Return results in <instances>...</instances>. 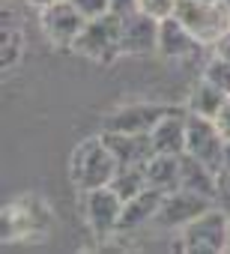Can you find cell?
I'll return each mask as SVG.
<instances>
[{
	"label": "cell",
	"instance_id": "18",
	"mask_svg": "<svg viewBox=\"0 0 230 254\" xmlns=\"http://www.w3.org/2000/svg\"><path fill=\"white\" fill-rule=\"evenodd\" d=\"M24 206H27V203L18 200V203H9V206L3 209V239H6V242L21 239V236H30V233L39 230L36 212H24Z\"/></svg>",
	"mask_w": 230,
	"mask_h": 254
},
{
	"label": "cell",
	"instance_id": "25",
	"mask_svg": "<svg viewBox=\"0 0 230 254\" xmlns=\"http://www.w3.org/2000/svg\"><path fill=\"white\" fill-rule=\"evenodd\" d=\"M135 9H138V0H111V12H114V15H120V18L132 15Z\"/></svg>",
	"mask_w": 230,
	"mask_h": 254
},
{
	"label": "cell",
	"instance_id": "4",
	"mask_svg": "<svg viewBox=\"0 0 230 254\" xmlns=\"http://www.w3.org/2000/svg\"><path fill=\"white\" fill-rule=\"evenodd\" d=\"M227 227H230V212L212 206L182 227L179 245L188 254H221L227 251Z\"/></svg>",
	"mask_w": 230,
	"mask_h": 254
},
{
	"label": "cell",
	"instance_id": "24",
	"mask_svg": "<svg viewBox=\"0 0 230 254\" xmlns=\"http://www.w3.org/2000/svg\"><path fill=\"white\" fill-rule=\"evenodd\" d=\"M215 203H218L224 212H230V168H224V171L218 174V194H215Z\"/></svg>",
	"mask_w": 230,
	"mask_h": 254
},
{
	"label": "cell",
	"instance_id": "5",
	"mask_svg": "<svg viewBox=\"0 0 230 254\" xmlns=\"http://www.w3.org/2000/svg\"><path fill=\"white\" fill-rule=\"evenodd\" d=\"M78 206H81V215H84V221H87V227L93 230L96 239H108L111 233L120 230L123 200L111 186L78 191Z\"/></svg>",
	"mask_w": 230,
	"mask_h": 254
},
{
	"label": "cell",
	"instance_id": "23",
	"mask_svg": "<svg viewBox=\"0 0 230 254\" xmlns=\"http://www.w3.org/2000/svg\"><path fill=\"white\" fill-rule=\"evenodd\" d=\"M72 3H75V9H78L87 21L111 12V0H72Z\"/></svg>",
	"mask_w": 230,
	"mask_h": 254
},
{
	"label": "cell",
	"instance_id": "16",
	"mask_svg": "<svg viewBox=\"0 0 230 254\" xmlns=\"http://www.w3.org/2000/svg\"><path fill=\"white\" fill-rule=\"evenodd\" d=\"M147 186L150 189H159V191H173L179 189V156H171V153H156L150 162H147Z\"/></svg>",
	"mask_w": 230,
	"mask_h": 254
},
{
	"label": "cell",
	"instance_id": "12",
	"mask_svg": "<svg viewBox=\"0 0 230 254\" xmlns=\"http://www.w3.org/2000/svg\"><path fill=\"white\" fill-rule=\"evenodd\" d=\"M156 153H171V156H182L185 153V138H188V111L176 108L171 114H165L156 129L150 132Z\"/></svg>",
	"mask_w": 230,
	"mask_h": 254
},
{
	"label": "cell",
	"instance_id": "10",
	"mask_svg": "<svg viewBox=\"0 0 230 254\" xmlns=\"http://www.w3.org/2000/svg\"><path fill=\"white\" fill-rule=\"evenodd\" d=\"M159 18L135 9L123 18V54H153L159 51Z\"/></svg>",
	"mask_w": 230,
	"mask_h": 254
},
{
	"label": "cell",
	"instance_id": "3",
	"mask_svg": "<svg viewBox=\"0 0 230 254\" xmlns=\"http://www.w3.org/2000/svg\"><path fill=\"white\" fill-rule=\"evenodd\" d=\"M72 51L87 60H96V63H114L123 54V18L114 12L90 18L84 24L81 36L75 39Z\"/></svg>",
	"mask_w": 230,
	"mask_h": 254
},
{
	"label": "cell",
	"instance_id": "28",
	"mask_svg": "<svg viewBox=\"0 0 230 254\" xmlns=\"http://www.w3.org/2000/svg\"><path fill=\"white\" fill-rule=\"evenodd\" d=\"M27 3H30L33 9H45V6H54V3H60V0H27Z\"/></svg>",
	"mask_w": 230,
	"mask_h": 254
},
{
	"label": "cell",
	"instance_id": "2",
	"mask_svg": "<svg viewBox=\"0 0 230 254\" xmlns=\"http://www.w3.org/2000/svg\"><path fill=\"white\" fill-rule=\"evenodd\" d=\"M173 15L194 33L200 45H215L230 30L227 0H176Z\"/></svg>",
	"mask_w": 230,
	"mask_h": 254
},
{
	"label": "cell",
	"instance_id": "26",
	"mask_svg": "<svg viewBox=\"0 0 230 254\" xmlns=\"http://www.w3.org/2000/svg\"><path fill=\"white\" fill-rule=\"evenodd\" d=\"M215 123H218V129H221V135L230 141V96H227V102H224V108L218 111V117H215Z\"/></svg>",
	"mask_w": 230,
	"mask_h": 254
},
{
	"label": "cell",
	"instance_id": "30",
	"mask_svg": "<svg viewBox=\"0 0 230 254\" xmlns=\"http://www.w3.org/2000/svg\"><path fill=\"white\" fill-rule=\"evenodd\" d=\"M227 251H230V227H227Z\"/></svg>",
	"mask_w": 230,
	"mask_h": 254
},
{
	"label": "cell",
	"instance_id": "27",
	"mask_svg": "<svg viewBox=\"0 0 230 254\" xmlns=\"http://www.w3.org/2000/svg\"><path fill=\"white\" fill-rule=\"evenodd\" d=\"M212 54H218V57H224V60H230V30L212 45Z\"/></svg>",
	"mask_w": 230,
	"mask_h": 254
},
{
	"label": "cell",
	"instance_id": "14",
	"mask_svg": "<svg viewBox=\"0 0 230 254\" xmlns=\"http://www.w3.org/2000/svg\"><path fill=\"white\" fill-rule=\"evenodd\" d=\"M162 200H165V191H159V189H150V186H147L144 191H138L135 197L123 200L120 230H138V227H144V224L156 221Z\"/></svg>",
	"mask_w": 230,
	"mask_h": 254
},
{
	"label": "cell",
	"instance_id": "1",
	"mask_svg": "<svg viewBox=\"0 0 230 254\" xmlns=\"http://www.w3.org/2000/svg\"><path fill=\"white\" fill-rule=\"evenodd\" d=\"M117 168H120L117 156L111 153V147L105 144L102 135H96V138L81 141V144L72 150V159H69V180H72V186H75L78 191L105 189V186H111Z\"/></svg>",
	"mask_w": 230,
	"mask_h": 254
},
{
	"label": "cell",
	"instance_id": "9",
	"mask_svg": "<svg viewBox=\"0 0 230 254\" xmlns=\"http://www.w3.org/2000/svg\"><path fill=\"white\" fill-rule=\"evenodd\" d=\"M176 108L171 105H156V102H135V105H123L117 108L108 123H105V129L108 132H132V135H150L156 129V123L171 114Z\"/></svg>",
	"mask_w": 230,
	"mask_h": 254
},
{
	"label": "cell",
	"instance_id": "15",
	"mask_svg": "<svg viewBox=\"0 0 230 254\" xmlns=\"http://www.w3.org/2000/svg\"><path fill=\"white\" fill-rule=\"evenodd\" d=\"M179 189H188V191H197L209 200H215L218 194V174L203 165L200 159H194L191 153H182L179 156Z\"/></svg>",
	"mask_w": 230,
	"mask_h": 254
},
{
	"label": "cell",
	"instance_id": "6",
	"mask_svg": "<svg viewBox=\"0 0 230 254\" xmlns=\"http://www.w3.org/2000/svg\"><path fill=\"white\" fill-rule=\"evenodd\" d=\"M224 147L227 138L221 135L218 123L200 114L188 111V138H185V153H191L194 159H200L203 165H209L215 174L224 171Z\"/></svg>",
	"mask_w": 230,
	"mask_h": 254
},
{
	"label": "cell",
	"instance_id": "13",
	"mask_svg": "<svg viewBox=\"0 0 230 254\" xmlns=\"http://www.w3.org/2000/svg\"><path fill=\"white\" fill-rule=\"evenodd\" d=\"M197 48H200V42L194 39V33L176 15L162 18V24H159V54L162 57L185 60V57H194Z\"/></svg>",
	"mask_w": 230,
	"mask_h": 254
},
{
	"label": "cell",
	"instance_id": "31",
	"mask_svg": "<svg viewBox=\"0 0 230 254\" xmlns=\"http://www.w3.org/2000/svg\"><path fill=\"white\" fill-rule=\"evenodd\" d=\"M227 3H230V0H227Z\"/></svg>",
	"mask_w": 230,
	"mask_h": 254
},
{
	"label": "cell",
	"instance_id": "21",
	"mask_svg": "<svg viewBox=\"0 0 230 254\" xmlns=\"http://www.w3.org/2000/svg\"><path fill=\"white\" fill-rule=\"evenodd\" d=\"M203 78L209 81V84H215L218 90H224L227 96H230V60H224V57H218V54H212V60L203 66Z\"/></svg>",
	"mask_w": 230,
	"mask_h": 254
},
{
	"label": "cell",
	"instance_id": "8",
	"mask_svg": "<svg viewBox=\"0 0 230 254\" xmlns=\"http://www.w3.org/2000/svg\"><path fill=\"white\" fill-rule=\"evenodd\" d=\"M215 200L197 194V191H188V189H173L165 194L162 206H159V215H156V224L159 227H168V230H182L188 221H194L197 215H203L206 209H212Z\"/></svg>",
	"mask_w": 230,
	"mask_h": 254
},
{
	"label": "cell",
	"instance_id": "29",
	"mask_svg": "<svg viewBox=\"0 0 230 254\" xmlns=\"http://www.w3.org/2000/svg\"><path fill=\"white\" fill-rule=\"evenodd\" d=\"M224 168H230V141H227V147H224Z\"/></svg>",
	"mask_w": 230,
	"mask_h": 254
},
{
	"label": "cell",
	"instance_id": "20",
	"mask_svg": "<svg viewBox=\"0 0 230 254\" xmlns=\"http://www.w3.org/2000/svg\"><path fill=\"white\" fill-rule=\"evenodd\" d=\"M111 189L120 194V200H129V197H135L138 191L147 189V171L138 168V165L117 168V174H114V180H111Z\"/></svg>",
	"mask_w": 230,
	"mask_h": 254
},
{
	"label": "cell",
	"instance_id": "22",
	"mask_svg": "<svg viewBox=\"0 0 230 254\" xmlns=\"http://www.w3.org/2000/svg\"><path fill=\"white\" fill-rule=\"evenodd\" d=\"M138 9L162 21V18L173 15V9H176V0H138Z\"/></svg>",
	"mask_w": 230,
	"mask_h": 254
},
{
	"label": "cell",
	"instance_id": "17",
	"mask_svg": "<svg viewBox=\"0 0 230 254\" xmlns=\"http://www.w3.org/2000/svg\"><path fill=\"white\" fill-rule=\"evenodd\" d=\"M224 102H227V93H224V90H218L215 84H209L206 78H200V81L194 84L191 96H188V111H191V114H200V117L215 120V117H218V111L224 108Z\"/></svg>",
	"mask_w": 230,
	"mask_h": 254
},
{
	"label": "cell",
	"instance_id": "7",
	"mask_svg": "<svg viewBox=\"0 0 230 254\" xmlns=\"http://www.w3.org/2000/svg\"><path fill=\"white\" fill-rule=\"evenodd\" d=\"M39 12H42V15H39L42 33H45V39H48L54 48H72L75 39L81 36L84 24H87V18L75 9L72 0H60V3L45 6V9H39Z\"/></svg>",
	"mask_w": 230,
	"mask_h": 254
},
{
	"label": "cell",
	"instance_id": "11",
	"mask_svg": "<svg viewBox=\"0 0 230 254\" xmlns=\"http://www.w3.org/2000/svg\"><path fill=\"white\" fill-rule=\"evenodd\" d=\"M105 144L111 147V153L117 156L120 168H147V162L156 156V147H153V138L150 135H132V132H102Z\"/></svg>",
	"mask_w": 230,
	"mask_h": 254
},
{
	"label": "cell",
	"instance_id": "19",
	"mask_svg": "<svg viewBox=\"0 0 230 254\" xmlns=\"http://www.w3.org/2000/svg\"><path fill=\"white\" fill-rule=\"evenodd\" d=\"M0 36H3V45H0V66H3V72H6L24 54V33H21V27L12 24L9 9H3V27H0Z\"/></svg>",
	"mask_w": 230,
	"mask_h": 254
}]
</instances>
